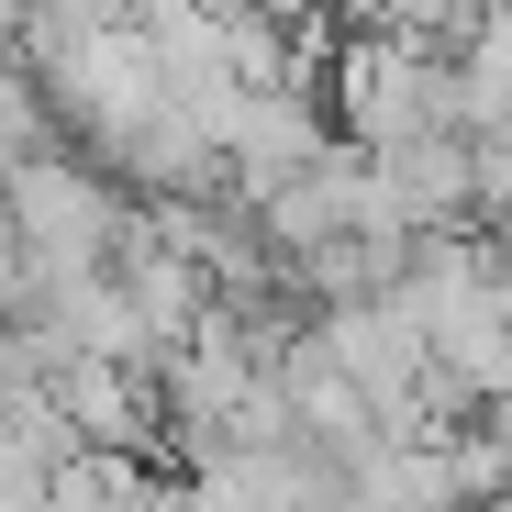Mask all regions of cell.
Instances as JSON below:
<instances>
[{"label":"cell","instance_id":"1","mask_svg":"<svg viewBox=\"0 0 512 512\" xmlns=\"http://www.w3.org/2000/svg\"><path fill=\"white\" fill-rule=\"evenodd\" d=\"M0 223H12L23 290L90 279L101 256H112V234H123V190H112L78 145H45V156H23V167H0Z\"/></svg>","mask_w":512,"mask_h":512},{"label":"cell","instance_id":"2","mask_svg":"<svg viewBox=\"0 0 512 512\" xmlns=\"http://www.w3.org/2000/svg\"><path fill=\"white\" fill-rule=\"evenodd\" d=\"M323 145H334V134H323V101L290 90V78H279V90H234V112L212 123V167H223V190H234L245 212L268 201L279 179H301Z\"/></svg>","mask_w":512,"mask_h":512},{"label":"cell","instance_id":"3","mask_svg":"<svg viewBox=\"0 0 512 512\" xmlns=\"http://www.w3.org/2000/svg\"><path fill=\"white\" fill-rule=\"evenodd\" d=\"M156 501V479H145V457H56L45 468V490H34V512H145Z\"/></svg>","mask_w":512,"mask_h":512},{"label":"cell","instance_id":"4","mask_svg":"<svg viewBox=\"0 0 512 512\" xmlns=\"http://www.w3.org/2000/svg\"><path fill=\"white\" fill-rule=\"evenodd\" d=\"M490 512H512V490H501V501H490Z\"/></svg>","mask_w":512,"mask_h":512}]
</instances>
